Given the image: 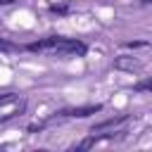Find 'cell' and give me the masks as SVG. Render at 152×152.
Returning a JSON list of instances; mask_svg holds the SVG:
<instances>
[{
    "mask_svg": "<svg viewBox=\"0 0 152 152\" xmlns=\"http://www.w3.org/2000/svg\"><path fill=\"white\" fill-rule=\"evenodd\" d=\"M0 48H2V40H0Z\"/></svg>",
    "mask_w": 152,
    "mask_h": 152,
    "instance_id": "8",
    "label": "cell"
},
{
    "mask_svg": "<svg viewBox=\"0 0 152 152\" xmlns=\"http://www.w3.org/2000/svg\"><path fill=\"white\" fill-rule=\"evenodd\" d=\"M66 10H69L66 5H52V7H50V12H55V14H64Z\"/></svg>",
    "mask_w": 152,
    "mask_h": 152,
    "instance_id": "6",
    "label": "cell"
},
{
    "mask_svg": "<svg viewBox=\"0 0 152 152\" xmlns=\"http://www.w3.org/2000/svg\"><path fill=\"white\" fill-rule=\"evenodd\" d=\"M31 52H48V55H86V45L81 40H71V38H43L38 43L26 45Z\"/></svg>",
    "mask_w": 152,
    "mask_h": 152,
    "instance_id": "1",
    "label": "cell"
},
{
    "mask_svg": "<svg viewBox=\"0 0 152 152\" xmlns=\"http://www.w3.org/2000/svg\"><path fill=\"white\" fill-rule=\"evenodd\" d=\"M145 2H150V5H152V0H145Z\"/></svg>",
    "mask_w": 152,
    "mask_h": 152,
    "instance_id": "7",
    "label": "cell"
},
{
    "mask_svg": "<svg viewBox=\"0 0 152 152\" xmlns=\"http://www.w3.org/2000/svg\"><path fill=\"white\" fill-rule=\"evenodd\" d=\"M135 90H147V93H152V78L150 81H140V83H135Z\"/></svg>",
    "mask_w": 152,
    "mask_h": 152,
    "instance_id": "5",
    "label": "cell"
},
{
    "mask_svg": "<svg viewBox=\"0 0 152 152\" xmlns=\"http://www.w3.org/2000/svg\"><path fill=\"white\" fill-rule=\"evenodd\" d=\"M114 66H116V69L133 71V69H140V62H138V59H133V57H119V59L114 62Z\"/></svg>",
    "mask_w": 152,
    "mask_h": 152,
    "instance_id": "4",
    "label": "cell"
},
{
    "mask_svg": "<svg viewBox=\"0 0 152 152\" xmlns=\"http://www.w3.org/2000/svg\"><path fill=\"white\" fill-rule=\"evenodd\" d=\"M102 109V104H86V107H74V109H64V112H59L62 116H90V114H97Z\"/></svg>",
    "mask_w": 152,
    "mask_h": 152,
    "instance_id": "2",
    "label": "cell"
},
{
    "mask_svg": "<svg viewBox=\"0 0 152 152\" xmlns=\"http://www.w3.org/2000/svg\"><path fill=\"white\" fill-rule=\"evenodd\" d=\"M128 116L126 114H119V116H114V119H107V121H100V124H95L93 128H90V133H100V131H107V128H116L119 124H124Z\"/></svg>",
    "mask_w": 152,
    "mask_h": 152,
    "instance_id": "3",
    "label": "cell"
}]
</instances>
